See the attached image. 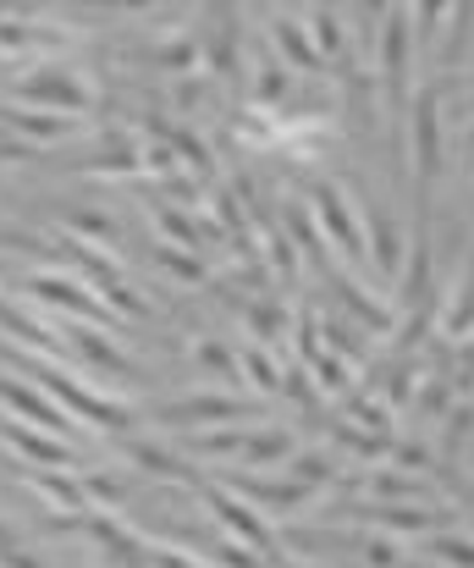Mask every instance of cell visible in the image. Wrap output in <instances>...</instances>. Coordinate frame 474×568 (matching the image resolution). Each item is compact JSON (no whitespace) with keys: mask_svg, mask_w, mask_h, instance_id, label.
Returning a JSON list of instances; mask_svg holds the SVG:
<instances>
[{"mask_svg":"<svg viewBox=\"0 0 474 568\" xmlns=\"http://www.w3.org/2000/svg\"><path fill=\"white\" fill-rule=\"evenodd\" d=\"M276 44H282V55H288V67H304V72H320V50L304 39V28H293L288 17H276Z\"/></svg>","mask_w":474,"mask_h":568,"instance_id":"cell-15","label":"cell"},{"mask_svg":"<svg viewBox=\"0 0 474 568\" xmlns=\"http://www.w3.org/2000/svg\"><path fill=\"white\" fill-rule=\"evenodd\" d=\"M364 564H370V568H397V564H403V552H397V541L375 536V541H364Z\"/></svg>","mask_w":474,"mask_h":568,"instance_id":"cell-26","label":"cell"},{"mask_svg":"<svg viewBox=\"0 0 474 568\" xmlns=\"http://www.w3.org/2000/svg\"><path fill=\"white\" fill-rule=\"evenodd\" d=\"M160 226H165V232H171L177 243H199V237H193V226H188V221H182L177 210H160Z\"/></svg>","mask_w":474,"mask_h":568,"instance_id":"cell-29","label":"cell"},{"mask_svg":"<svg viewBox=\"0 0 474 568\" xmlns=\"http://www.w3.org/2000/svg\"><path fill=\"white\" fill-rule=\"evenodd\" d=\"M397 464H403V469H425L431 458H425V447H414V442H409V447H397Z\"/></svg>","mask_w":474,"mask_h":568,"instance_id":"cell-31","label":"cell"},{"mask_svg":"<svg viewBox=\"0 0 474 568\" xmlns=\"http://www.w3.org/2000/svg\"><path fill=\"white\" fill-rule=\"evenodd\" d=\"M353 519H364V525H392V530H442L453 514L447 508H431V503H414V508H403V503H386V508H353Z\"/></svg>","mask_w":474,"mask_h":568,"instance_id":"cell-7","label":"cell"},{"mask_svg":"<svg viewBox=\"0 0 474 568\" xmlns=\"http://www.w3.org/2000/svg\"><path fill=\"white\" fill-rule=\"evenodd\" d=\"M160 265H171V271H182V276H199V265L182 260V254H171V248H160Z\"/></svg>","mask_w":474,"mask_h":568,"instance_id":"cell-32","label":"cell"},{"mask_svg":"<svg viewBox=\"0 0 474 568\" xmlns=\"http://www.w3.org/2000/svg\"><path fill=\"white\" fill-rule=\"evenodd\" d=\"M442 332L447 337H470L474 332V254L464 260V271H458V282H453V293L442 304Z\"/></svg>","mask_w":474,"mask_h":568,"instance_id":"cell-10","label":"cell"},{"mask_svg":"<svg viewBox=\"0 0 474 568\" xmlns=\"http://www.w3.org/2000/svg\"><path fill=\"white\" fill-rule=\"evenodd\" d=\"M282 458H293L288 430H249L243 436V464H282Z\"/></svg>","mask_w":474,"mask_h":568,"instance_id":"cell-14","label":"cell"},{"mask_svg":"<svg viewBox=\"0 0 474 568\" xmlns=\"http://www.w3.org/2000/svg\"><path fill=\"white\" fill-rule=\"evenodd\" d=\"M0 436H6L17 453H28L33 464H67V458H72V453H67L56 436H33V430H22V425H11V419L0 425Z\"/></svg>","mask_w":474,"mask_h":568,"instance_id":"cell-12","label":"cell"},{"mask_svg":"<svg viewBox=\"0 0 474 568\" xmlns=\"http://www.w3.org/2000/svg\"><path fill=\"white\" fill-rule=\"evenodd\" d=\"M315 215L325 221L331 243H342V254H347V260H359V254H364V226L353 221V210L342 204V193L336 189H325V183L315 189Z\"/></svg>","mask_w":474,"mask_h":568,"instance_id":"cell-6","label":"cell"},{"mask_svg":"<svg viewBox=\"0 0 474 568\" xmlns=\"http://www.w3.org/2000/svg\"><path fill=\"white\" fill-rule=\"evenodd\" d=\"M288 480H299V486H310V491H320V486L342 480V469L331 464V453H299V458L288 464Z\"/></svg>","mask_w":474,"mask_h":568,"instance_id":"cell-16","label":"cell"},{"mask_svg":"<svg viewBox=\"0 0 474 568\" xmlns=\"http://www.w3.org/2000/svg\"><path fill=\"white\" fill-rule=\"evenodd\" d=\"M276 568H288V564H276Z\"/></svg>","mask_w":474,"mask_h":568,"instance_id":"cell-33","label":"cell"},{"mask_svg":"<svg viewBox=\"0 0 474 568\" xmlns=\"http://www.w3.org/2000/svg\"><path fill=\"white\" fill-rule=\"evenodd\" d=\"M188 568H193V564H188Z\"/></svg>","mask_w":474,"mask_h":568,"instance_id":"cell-34","label":"cell"},{"mask_svg":"<svg viewBox=\"0 0 474 568\" xmlns=\"http://www.w3.org/2000/svg\"><path fill=\"white\" fill-rule=\"evenodd\" d=\"M33 491H39V497H50V508H78V514L89 508V497H83V486H78V480H61V475H44V469L33 475Z\"/></svg>","mask_w":474,"mask_h":568,"instance_id":"cell-18","label":"cell"},{"mask_svg":"<svg viewBox=\"0 0 474 568\" xmlns=\"http://www.w3.org/2000/svg\"><path fill=\"white\" fill-rule=\"evenodd\" d=\"M431 558H442L447 568H474V541L470 536H453V530H436L431 536Z\"/></svg>","mask_w":474,"mask_h":568,"instance_id":"cell-19","label":"cell"},{"mask_svg":"<svg viewBox=\"0 0 474 568\" xmlns=\"http://www.w3.org/2000/svg\"><path fill=\"white\" fill-rule=\"evenodd\" d=\"M364 254H370L375 276H386V282H397V276H403L409 248H403V232H397V221H392V215H381V210H370V215H364Z\"/></svg>","mask_w":474,"mask_h":568,"instance_id":"cell-4","label":"cell"},{"mask_svg":"<svg viewBox=\"0 0 474 568\" xmlns=\"http://www.w3.org/2000/svg\"><path fill=\"white\" fill-rule=\"evenodd\" d=\"M310 28H315V50H320V61H325V55H336V50H342V28H336V11H325V6H315V11H310Z\"/></svg>","mask_w":474,"mask_h":568,"instance_id":"cell-22","label":"cell"},{"mask_svg":"<svg viewBox=\"0 0 474 568\" xmlns=\"http://www.w3.org/2000/svg\"><path fill=\"white\" fill-rule=\"evenodd\" d=\"M238 365H243V376L254 381L260 392H276V386H282V376H276V365H271V354H265V348H243V359H238Z\"/></svg>","mask_w":474,"mask_h":568,"instance_id":"cell-21","label":"cell"},{"mask_svg":"<svg viewBox=\"0 0 474 568\" xmlns=\"http://www.w3.org/2000/svg\"><path fill=\"white\" fill-rule=\"evenodd\" d=\"M249 403L243 397H221V392H199V397H177L160 408V425H226L243 419Z\"/></svg>","mask_w":474,"mask_h":568,"instance_id":"cell-3","label":"cell"},{"mask_svg":"<svg viewBox=\"0 0 474 568\" xmlns=\"http://www.w3.org/2000/svg\"><path fill=\"white\" fill-rule=\"evenodd\" d=\"M282 94H288V72L282 67H260V83H254V105H282Z\"/></svg>","mask_w":474,"mask_h":568,"instance_id":"cell-23","label":"cell"},{"mask_svg":"<svg viewBox=\"0 0 474 568\" xmlns=\"http://www.w3.org/2000/svg\"><path fill=\"white\" fill-rule=\"evenodd\" d=\"M160 67H171V72L193 67V44H188V39H171V44H160Z\"/></svg>","mask_w":474,"mask_h":568,"instance_id":"cell-27","label":"cell"},{"mask_svg":"<svg viewBox=\"0 0 474 568\" xmlns=\"http://www.w3.org/2000/svg\"><path fill=\"white\" fill-rule=\"evenodd\" d=\"M44 381H50V392H56L61 403H72V408H78V414H89L94 425H105V430H122V425H128V408H117L111 397H94L89 386H67L61 376H44Z\"/></svg>","mask_w":474,"mask_h":568,"instance_id":"cell-9","label":"cell"},{"mask_svg":"<svg viewBox=\"0 0 474 568\" xmlns=\"http://www.w3.org/2000/svg\"><path fill=\"white\" fill-rule=\"evenodd\" d=\"M199 365H210V371H232L238 359H232L226 348H215V343H199Z\"/></svg>","mask_w":474,"mask_h":568,"instance_id":"cell-30","label":"cell"},{"mask_svg":"<svg viewBox=\"0 0 474 568\" xmlns=\"http://www.w3.org/2000/svg\"><path fill=\"white\" fill-rule=\"evenodd\" d=\"M22 94H33V100H56L61 111H78V105H83V89H72V83H67V78H56V72L28 78V83H22Z\"/></svg>","mask_w":474,"mask_h":568,"instance_id":"cell-17","label":"cell"},{"mask_svg":"<svg viewBox=\"0 0 474 568\" xmlns=\"http://www.w3.org/2000/svg\"><path fill=\"white\" fill-rule=\"evenodd\" d=\"M204 508H210V514H221V519H226V530H238V536H243L249 547H260L271 564H282V552H276V536L260 525V514H254V508H243V503H238V497H226L221 486H204Z\"/></svg>","mask_w":474,"mask_h":568,"instance_id":"cell-5","label":"cell"},{"mask_svg":"<svg viewBox=\"0 0 474 568\" xmlns=\"http://www.w3.org/2000/svg\"><path fill=\"white\" fill-rule=\"evenodd\" d=\"M315 371H320V386H325V392L347 386V365H342V359H320L315 354Z\"/></svg>","mask_w":474,"mask_h":568,"instance_id":"cell-28","label":"cell"},{"mask_svg":"<svg viewBox=\"0 0 474 568\" xmlns=\"http://www.w3.org/2000/svg\"><path fill=\"white\" fill-rule=\"evenodd\" d=\"M447 144V133H442V89H414V100H409V161H414V199H420V226H414V237H425V193L436 183V172H442V150Z\"/></svg>","mask_w":474,"mask_h":568,"instance_id":"cell-1","label":"cell"},{"mask_svg":"<svg viewBox=\"0 0 474 568\" xmlns=\"http://www.w3.org/2000/svg\"><path fill=\"white\" fill-rule=\"evenodd\" d=\"M22 133H33V139H61L67 133V122H56V116H22V111H6Z\"/></svg>","mask_w":474,"mask_h":568,"instance_id":"cell-25","label":"cell"},{"mask_svg":"<svg viewBox=\"0 0 474 568\" xmlns=\"http://www.w3.org/2000/svg\"><path fill=\"white\" fill-rule=\"evenodd\" d=\"M122 453L139 464V469H150V475H171V480H193V469L177 458V453H165L155 442H122Z\"/></svg>","mask_w":474,"mask_h":568,"instance_id":"cell-13","label":"cell"},{"mask_svg":"<svg viewBox=\"0 0 474 568\" xmlns=\"http://www.w3.org/2000/svg\"><path fill=\"white\" fill-rule=\"evenodd\" d=\"M33 293H44L50 304H61V310H89V293L83 287H72L67 276H39L33 282Z\"/></svg>","mask_w":474,"mask_h":568,"instance_id":"cell-20","label":"cell"},{"mask_svg":"<svg viewBox=\"0 0 474 568\" xmlns=\"http://www.w3.org/2000/svg\"><path fill=\"white\" fill-rule=\"evenodd\" d=\"M249 503H260V508H276V514H293V508H304L315 491L310 486H299V480H265V475H238L232 480Z\"/></svg>","mask_w":474,"mask_h":568,"instance_id":"cell-8","label":"cell"},{"mask_svg":"<svg viewBox=\"0 0 474 568\" xmlns=\"http://www.w3.org/2000/svg\"><path fill=\"white\" fill-rule=\"evenodd\" d=\"M243 436L249 430H204V436H193V447L199 453H243Z\"/></svg>","mask_w":474,"mask_h":568,"instance_id":"cell-24","label":"cell"},{"mask_svg":"<svg viewBox=\"0 0 474 568\" xmlns=\"http://www.w3.org/2000/svg\"><path fill=\"white\" fill-rule=\"evenodd\" d=\"M409 67H414V28H409V11H403V6H381V78H386L392 111H409V100H414Z\"/></svg>","mask_w":474,"mask_h":568,"instance_id":"cell-2","label":"cell"},{"mask_svg":"<svg viewBox=\"0 0 474 568\" xmlns=\"http://www.w3.org/2000/svg\"><path fill=\"white\" fill-rule=\"evenodd\" d=\"M0 397H6L11 408H22L28 419H39L44 430H67V425H61V408H56V403H50L44 392H28V386H17V381L0 376Z\"/></svg>","mask_w":474,"mask_h":568,"instance_id":"cell-11","label":"cell"}]
</instances>
